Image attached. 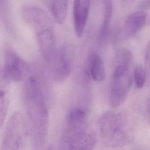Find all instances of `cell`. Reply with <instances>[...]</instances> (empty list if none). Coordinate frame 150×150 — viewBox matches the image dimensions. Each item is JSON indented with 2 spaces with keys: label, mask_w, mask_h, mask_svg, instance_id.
I'll use <instances>...</instances> for the list:
<instances>
[{
  "label": "cell",
  "mask_w": 150,
  "mask_h": 150,
  "mask_svg": "<svg viewBox=\"0 0 150 150\" xmlns=\"http://www.w3.org/2000/svg\"><path fill=\"white\" fill-rule=\"evenodd\" d=\"M147 50H146V57H147L149 51H150V41L148 42V43L147 44V46H146Z\"/></svg>",
  "instance_id": "d6986e66"
},
{
  "label": "cell",
  "mask_w": 150,
  "mask_h": 150,
  "mask_svg": "<svg viewBox=\"0 0 150 150\" xmlns=\"http://www.w3.org/2000/svg\"><path fill=\"white\" fill-rule=\"evenodd\" d=\"M74 58V47L69 43H64L52 59V74L56 81H62L67 79L71 74Z\"/></svg>",
  "instance_id": "8992f818"
},
{
  "label": "cell",
  "mask_w": 150,
  "mask_h": 150,
  "mask_svg": "<svg viewBox=\"0 0 150 150\" xmlns=\"http://www.w3.org/2000/svg\"><path fill=\"white\" fill-rule=\"evenodd\" d=\"M9 106V98L6 92L0 90V127L5 120Z\"/></svg>",
  "instance_id": "9a60e30c"
},
{
  "label": "cell",
  "mask_w": 150,
  "mask_h": 150,
  "mask_svg": "<svg viewBox=\"0 0 150 150\" xmlns=\"http://www.w3.org/2000/svg\"><path fill=\"white\" fill-rule=\"evenodd\" d=\"M100 134L104 144L109 147H120L127 144L129 137L121 114L113 112L104 113L99 120Z\"/></svg>",
  "instance_id": "277c9868"
},
{
  "label": "cell",
  "mask_w": 150,
  "mask_h": 150,
  "mask_svg": "<svg viewBox=\"0 0 150 150\" xmlns=\"http://www.w3.org/2000/svg\"><path fill=\"white\" fill-rule=\"evenodd\" d=\"M103 2L104 5H108V4H112V0H101Z\"/></svg>",
  "instance_id": "ac0fdd59"
},
{
  "label": "cell",
  "mask_w": 150,
  "mask_h": 150,
  "mask_svg": "<svg viewBox=\"0 0 150 150\" xmlns=\"http://www.w3.org/2000/svg\"><path fill=\"white\" fill-rule=\"evenodd\" d=\"M96 141L86 112L80 108L71 110L67 117L61 143L62 148L90 150L95 146Z\"/></svg>",
  "instance_id": "7a4b0ae2"
},
{
  "label": "cell",
  "mask_w": 150,
  "mask_h": 150,
  "mask_svg": "<svg viewBox=\"0 0 150 150\" xmlns=\"http://www.w3.org/2000/svg\"><path fill=\"white\" fill-rule=\"evenodd\" d=\"M146 20V13L144 11H138L129 15L125 19L123 32L126 38L134 36L144 26Z\"/></svg>",
  "instance_id": "8fae6325"
},
{
  "label": "cell",
  "mask_w": 150,
  "mask_h": 150,
  "mask_svg": "<svg viewBox=\"0 0 150 150\" xmlns=\"http://www.w3.org/2000/svg\"><path fill=\"white\" fill-rule=\"evenodd\" d=\"M0 19L8 26L11 23V10L9 0H0Z\"/></svg>",
  "instance_id": "2e32d148"
},
{
  "label": "cell",
  "mask_w": 150,
  "mask_h": 150,
  "mask_svg": "<svg viewBox=\"0 0 150 150\" xmlns=\"http://www.w3.org/2000/svg\"><path fill=\"white\" fill-rule=\"evenodd\" d=\"M149 5H150V0H147L145 2H143V6L147 7Z\"/></svg>",
  "instance_id": "ffe728a7"
},
{
  "label": "cell",
  "mask_w": 150,
  "mask_h": 150,
  "mask_svg": "<svg viewBox=\"0 0 150 150\" xmlns=\"http://www.w3.org/2000/svg\"><path fill=\"white\" fill-rule=\"evenodd\" d=\"M68 8V0H52L50 9L55 21L63 24L66 18Z\"/></svg>",
  "instance_id": "4fadbf2b"
},
{
  "label": "cell",
  "mask_w": 150,
  "mask_h": 150,
  "mask_svg": "<svg viewBox=\"0 0 150 150\" xmlns=\"http://www.w3.org/2000/svg\"><path fill=\"white\" fill-rule=\"evenodd\" d=\"M27 139L28 131L25 121L20 112H15L6 123L0 149H22L26 145Z\"/></svg>",
  "instance_id": "5b68a950"
},
{
  "label": "cell",
  "mask_w": 150,
  "mask_h": 150,
  "mask_svg": "<svg viewBox=\"0 0 150 150\" xmlns=\"http://www.w3.org/2000/svg\"><path fill=\"white\" fill-rule=\"evenodd\" d=\"M132 53L124 49L115 67L110 86L109 102L110 106L117 108L123 104L132 84L131 65Z\"/></svg>",
  "instance_id": "3957f363"
},
{
  "label": "cell",
  "mask_w": 150,
  "mask_h": 150,
  "mask_svg": "<svg viewBox=\"0 0 150 150\" xmlns=\"http://www.w3.org/2000/svg\"><path fill=\"white\" fill-rule=\"evenodd\" d=\"M123 2H124V3H127V4H128V3H131V2H132V1H134V0H121Z\"/></svg>",
  "instance_id": "44dd1931"
},
{
  "label": "cell",
  "mask_w": 150,
  "mask_h": 150,
  "mask_svg": "<svg viewBox=\"0 0 150 150\" xmlns=\"http://www.w3.org/2000/svg\"><path fill=\"white\" fill-rule=\"evenodd\" d=\"M28 69L27 63L16 53L11 49L5 52L3 73L7 80L12 82L22 81L26 76Z\"/></svg>",
  "instance_id": "52a82bcc"
},
{
  "label": "cell",
  "mask_w": 150,
  "mask_h": 150,
  "mask_svg": "<svg viewBox=\"0 0 150 150\" xmlns=\"http://www.w3.org/2000/svg\"><path fill=\"white\" fill-rule=\"evenodd\" d=\"M23 105L31 130L32 141L36 148L45 143L48 132L49 115L46 103L39 81L33 76L23 88Z\"/></svg>",
  "instance_id": "6da1fadb"
},
{
  "label": "cell",
  "mask_w": 150,
  "mask_h": 150,
  "mask_svg": "<svg viewBox=\"0 0 150 150\" xmlns=\"http://www.w3.org/2000/svg\"><path fill=\"white\" fill-rule=\"evenodd\" d=\"M133 78L137 88H142L146 81V74L144 68L141 64L137 65L133 71Z\"/></svg>",
  "instance_id": "e0dca14e"
},
{
  "label": "cell",
  "mask_w": 150,
  "mask_h": 150,
  "mask_svg": "<svg viewBox=\"0 0 150 150\" xmlns=\"http://www.w3.org/2000/svg\"><path fill=\"white\" fill-rule=\"evenodd\" d=\"M89 66L91 77L94 81L101 82L104 80L105 70L103 60L98 53H95L91 55Z\"/></svg>",
  "instance_id": "7c38bea8"
},
{
  "label": "cell",
  "mask_w": 150,
  "mask_h": 150,
  "mask_svg": "<svg viewBox=\"0 0 150 150\" xmlns=\"http://www.w3.org/2000/svg\"><path fill=\"white\" fill-rule=\"evenodd\" d=\"M112 15V4H108L104 5V18L102 22V25L99 32L98 39L100 42H104L107 39L109 30L111 19Z\"/></svg>",
  "instance_id": "5bb4252c"
},
{
  "label": "cell",
  "mask_w": 150,
  "mask_h": 150,
  "mask_svg": "<svg viewBox=\"0 0 150 150\" xmlns=\"http://www.w3.org/2000/svg\"><path fill=\"white\" fill-rule=\"evenodd\" d=\"M91 0H74L73 6V17L74 28L76 35L81 37L84 31L90 8Z\"/></svg>",
  "instance_id": "30bf717a"
},
{
  "label": "cell",
  "mask_w": 150,
  "mask_h": 150,
  "mask_svg": "<svg viewBox=\"0 0 150 150\" xmlns=\"http://www.w3.org/2000/svg\"><path fill=\"white\" fill-rule=\"evenodd\" d=\"M25 22L33 29L35 33L53 27L52 21L45 11L41 8L33 5H24L21 10Z\"/></svg>",
  "instance_id": "ba28073f"
},
{
  "label": "cell",
  "mask_w": 150,
  "mask_h": 150,
  "mask_svg": "<svg viewBox=\"0 0 150 150\" xmlns=\"http://www.w3.org/2000/svg\"><path fill=\"white\" fill-rule=\"evenodd\" d=\"M148 114H149V117L150 118V107H149V111H148Z\"/></svg>",
  "instance_id": "7402d4cb"
},
{
  "label": "cell",
  "mask_w": 150,
  "mask_h": 150,
  "mask_svg": "<svg viewBox=\"0 0 150 150\" xmlns=\"http://www.w3.org/2000/svg\"><path fill=\"white\" fill-rule=\"evenodd\" d=\"M36 36L39 50L43 59L47 62H52L56 52V36L53 27L36 33Z\"/></svg>",
  "instance_id": "9c48e42d"
}]
</instances>
